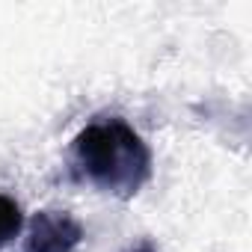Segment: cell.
<instances>
[{
	"instance_id": "cell-3",
	"label": "cell",
	"mask_w": 252,
	"mask_h": 252,
	"mask_svg": "<svg viewBox=\"0 0 252 252\" xmlns=\"http://www.w3.org/2000/svg\"><path fill=\"white\" fill-rule=\"evenodd\" d=\"M21 225H24V217L18 202L6 193H0V249H6L21 234Z\"/></svg>"
},
{
	"instance_id": "cell-1",
	"label": "cell",
	"mask_w": 252,
	"mask_h": 252,
	"mask_svg": "<svg viewBox=\"0 0 252 252\" xmlns=\"http://www.w3.org/2000/svg\"><path fill=\"white\" fill-rule=\"evenodd\" d=\"M74 158L80 172L101 190L131 196L137 193L152 172V155L140 134L125 122H92L74 140Z\"/></svg>"
},
{
	"instance_id": "cell-2",
	"label": "cell",
	"mask_w": 252,
	"mask_h": 252,
	"mask_svg": "<svg viewBox=\"0 0 252 252\" xmlns=\"http://www.w3.org/2000/svg\"><path fill=\"white\" fill-rule=\"evenodd\" d=\"M80 237H83V231L68 214L45 211L30 225L27 252H74Z\"/></svg>"
}]
</instances>
